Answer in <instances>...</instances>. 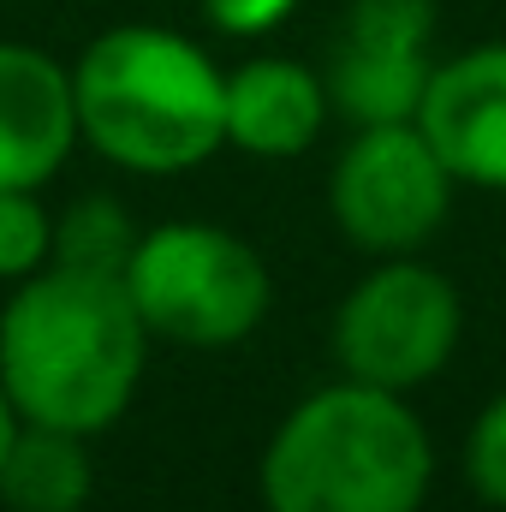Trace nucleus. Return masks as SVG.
Returning <instances> with one entry per match:
<instances>
[{"mask_svg":"<svg viewBox=\"0 0 506 512\" xmlns=\"http://www.w3.org/2000/svg\"><path fill=\"white\" fill-rule=\"evenodd\" d=\"M149 328L120 274L48 262L0 310V387L24 423L102 435L126 417Z\"/></svg>","mask_w":506,"mask_h":512,"instance_id":"f257e3e1","label":"nucleus"},{"mask_svg":"<svg viewBox=\"0 0 506 512\" xmlns=\"http://www.w3.org/2000/svg\"><path fill=\"white\" fill-rule=\"evenodd\" d=\"M78 137L114 167L173 179L203 167L227 143V78L179 30L120 24L102 30L78 66Z\"/></svg>","mask_w":506,"mask_h":512,"instance_id":"f03ea898","label":"nucleus"},{"mask_svg":"<svg viewBox=\"0 0 506 512\" xmlns=\"http://www.w3.org/2000/svg\"><path fill=\"white\" fill-rule=\"evenodd\" d=\"M256 483L268 512H417L435 447L405 393L340 376L280 417Z\"/></svg>","mask_w":506,"mask_h":512,"instance_id":"7ed1b4c3","label":"nucleus"},{"mask_svg":"<svg viewBox=\"0 0 506 512\" xmlns=\"http://www.w3.org/2000/svg\"><path fill=\"white\" fill-rule=\"evenodd\" d=\"M120 280L149 340H173L197 352L256 334L274 298L268 262L256 256V245L209 221H167L137 233V251Z\"/></svg>","mask_w":506,"mask_h":512,"instance_id":"20e7f679","label":"nucleus"},{"mask_svg":"<svg viewBox=\"0 0 506 512\" xmlns=\"http://www.w3.org/2000/svg\"><path fill=\"white\" fill-rule=\"evenodd\" d=\"M459 328H465V310L453 280L429 262L387 256L346 292L334 316V358H340V376L352 382L411 393L447 370Z\"/></svg>","mask_w":506,"mask_h":512,"instance_id":"39448f33","label":"nucleus"},{"mask_svg":"<svg viewBox=\"0 0 506 512\" xmlns=\"http://www.w3.org/2000/svg\"><path fill=\"white\" fill-rule=\"evenodd\" d=\"M453 173L435 155L417 120L393 126H358L352 143L334 161L328 179V209L340 233L370 256H411L435 239L453 203Z\"/></svg>","mask_w":506,"mask_h":512,"instance_id":"423d86ee","label":"nucleus"},{"mask_svg":"<svg viewBox=\"0 0 506 512\" xmlns=\"http://www.w3.org/2000/svg\"><path fill=\"white\" fill-rule=\"evenodd\" d=\"M435 0H352L328 48V108L358 126L417 120L435 78Z\"/></svg>","mask_w":506,"mask_h":512,"instance_id":"0eeeda50","label":"nucleus"},{"mask_svg":"<svg viewBox=\"0 0 506 512\" xmlns=\"http://www.w3.org/2000/svg\"><path fill=\"white\" fill-rule=\"evenodd\" d=\"M417 126L459 185L506 191V42L435 60Z\"/></svg>","mask_w":506,"mask_h":512,"instance_id":"6e6552de","label":"nucleus"},{"mask_svg":"<svg viewBox=\"0 0 506 512\" xmlns=\"http://www.w3.org/2000/svg\"><path fill=\"white\" fill-rule=\"evenodd\" d=\"M78 143L72 66L30 42H0V191H42Z\"/></svg>","mask_w":506,"mask_h":512,"instance_id":"1a4fd4ad","label":"nucleus"},{"mask_svg":"<svg viewBox=\"0 0 506 512\" xmlns=\"http://www.w3.org/2000/svg\"><path fill=\"white\" fill-rule=\"evenodd\" d=\"M328 114V84L304 60L262 54L227 72V143L245 155L292 161L322 137Z\"/></svg>","mask_w":506,"mask_h":512,"instance_id":"9d476101","label":"nucleus"},{"mask_svg":"<svg viewBox=\"0 0 506 512\" xmlns=\"http://www.w3.org/2000/svg\"><path fill=\"white\" fill-rule=\"evenodd\" d=\"M90 435L48 429V423H18L6 459H0V501L12 512H84L96 489L90 465Z\"/></svg>","mask_w":506,"mask_h":512,"instance_id":"9b49d317","label":"nucleus"},{"mask_svg":"<svg viewBox=\"0 0 506 512\" xmlns=\"http://www.w3.org/2000/svg\"><path fill=\"white\" fill-rule=\"evenodd\" d=\"M131 251H137V227L114 197H84L54 221V262H66V268L126 274Z\"/></svg>","mask_w":506,"mask_h":512,"instance_id":"f8f14e48","label":"nucleus"},{"mask_svg":"<svg viewBox=\"0 0 506 512\" xmlns=\"http://www.w3.org/2000/svg\"><path fill=\"white\" fill-rule=\"evenodd\" d=\"M54 262V215L36 191H0V280H30Z\"/></svg>","mask_w":506,"mask_h":512,"instance_id":"ddd939ff","label":"nucleus"},{"mask_svg":"<svg viewBox=\"0 0 506 512\" xmlns=\"http://www.w3.org/2000/svg\"><path fill=\"white\" fill-rule=\"evenodd\" d=\"M465 477L471 489L506 512V393H495L483 405V417L471 423V441H465Z\"/></svg>","mask_w":506,"mask_h":512,"instance_id":"4468645a","label":"nucleus"},{"mask_svg":"<svg viewBox=\"0 0 506 512\" xmlns=\"http://www.w3.org/2000/svg\"><path fill=\"white\" fill-rule=\"evenodd\" d=\"M298 0H203V18L221 36H268L274 24H286Z\"/></svg>","mask_w":506,"mask_h":512,"instance_id":"2eb2a0df","label":"nucleus"},{"mask_svg":"<svg viewBox=\"0 0 506 512\" xmlns=\"http://www.w3.org/2000/svg\"><path fill=\"white\" fill-rule=\"evenodd\" d=\"M18 423H24V417H18V405L6 399V387H0V459H6V447H12V435H18Z\"/></svg>","mask_w":506,"mask_h":512,"instance_id":"dca6fc26","label":"nucleus"}]
</instances>
